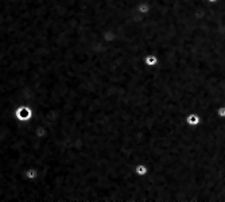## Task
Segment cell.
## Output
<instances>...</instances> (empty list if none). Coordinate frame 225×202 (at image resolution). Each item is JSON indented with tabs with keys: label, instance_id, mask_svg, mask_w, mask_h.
Wrapping results in <instances>:
<instances>
[{
	"label": "cell",
	"instance_id": "5b68a950",
	"mask_svg": "<svg viewBox=\"0 0 225 202\" xmlns=\"http://www.w3.org/2000/svg\"><path fill=\"white\" fill-rule=\"evenodd\" d=\"M208 2H209V3H216L217 0H208Z\"/></svg>",
	"mask_w": 225,
	"mask_h": 202
},
{
	"label": "cell",
	"instance_id": "277c9868",
	"mask_svg": "<svg viewBox=\"0 0 225 202\" xmlns=\"http://www.w3.org/2000/svg\"><path fill=\"white\" fill-rule=\"evenodd\" d=\"M216 115H217V117H220V119H225V105L217 106V109H216Z\"/></svg>",
	"mask_w": 225,
	"mask_h": 202
},
{
	"label": "cell",
	"instance_id": "6da1fadb",
	"mask_svg": "<svg viewBox=\"0 0 225 202\" xmlns=\"http://www.w3.org/2000/svg\"><path fill=\"white\" fill-rule=\"evenodd\" d=\"M34 109L31 108L30 105H26V104H21V105H18L15 108V111H14V117H15L16 121H19V123H30L31 120L34 119Z\"/></svg>",
	"mask_w": 225,
	"mask_h": 202
},
{
	"label": "cell",
	"instance_id": "3957f363",
	"mask_svg": "<svg viewBox=\"0 0 225 202\" xmlns=\"http://www.w3.org/2000/svg\"><path fill=\"white\" fill-rule=\"evenodd\" d=\"M135 174L140 178H144L148 174V167H147V164H138L136 169H135Z\"/></svg>",
	"mask_w": 225,
	"mask_h": 202
},
{
	"label": "cell",
	"instance_id": "7a4b0ae2",
	"mask_svg": "<svg viewBox=\"0 0 225 202\" xmlns=\"http://www.w3.org/2000/svg\"><path fill=\"white\" fill-rule=\"evenodd\" d=\"M201 115L197 113V112H190V113L186 115V117H185V123L187 124L189 127H198L201 124Z\"/></svg>",
	"mask_w": 225,
	"mask_h": 202
}]
</instances>
